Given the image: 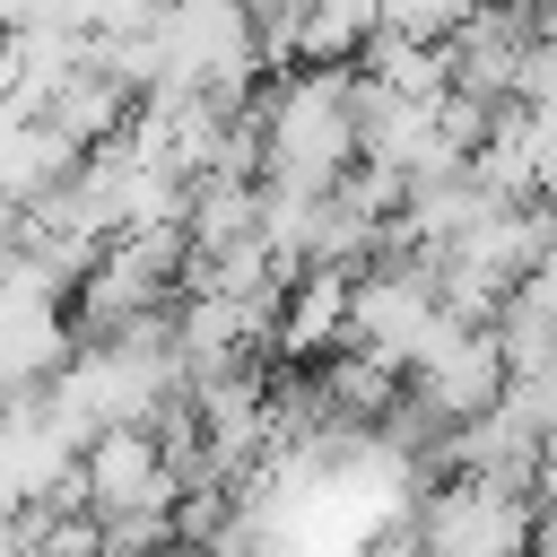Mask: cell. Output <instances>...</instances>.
Segmentation results:
<instances>
[{
  "label": "cell",
  "mask_w": 557,
  "mask_h": 557,
  "mask_svg": "<svg viewBox=\"0 0 557 557\" xmlns=\"http://www.w3.org/2000/svg\"><path fill=\"white\" fill-rule=\"evenodd\" d=\"M357 165V61H296L261 96V183L331 191Z\"/></svg>",
  "instance_id": "cell-1"
},
{
  "label": "cell",
  "mask_w": 557,
  "mask_h": 557,
  "mask_svg": "<svg viewBox=\"0 0 557 557\" xmlns=\"http://www.w3.org/2000/svg\"><path fill=\"white\" fill-rule=\"evenodd\" d=\"M531 513H540L531 487L461 470L453 487H435L418 505V548L426 557H522L531 548Z\"/></svg>",
  "instance_id": "cell-2"
},
{
  "label": "cell",
  "mask_w": 557,
  "mask_h": 557,
  "mask_svg": "<svg viewBox=\"0 0 557 557\" xmlns=\"http://www.w3.org/2000/svg\"><path fill=\"white\" fill-rule=\"evenodd\" d=\"M435 322H444V296H435L426 252L418 261H357V278H348V339L357 348H374L383 366L409 374V357L435 339Z\"/></svg>",
  "instance_id": "cell-3"
},
{
  "label": "cell",
  "mask_w": 557,
  "mask_h": 557,
  "mask_svg": "<svg viewBox=\"0 0 557 557\" xmlns=\"http://www.w3.org/2000/svg\"><path fill=\"white\" fill-rule=\"evenodd\" d=\"M400 383H409V400H418L435 426L479 418V409L505 392V339H496V322H461V313H444L435 339L409 357Z\"/></svg>",
  "instance_id": "cell-4"
},
{
  "label": "cell",
  "mask_w": 557,
  "mask_h": 557,
  "mask_svg": "<svg viewBox=\"0 0 557 557\" xmlns=\"http://www.w3.org/2000/svg\"><path fill=\"white\" fill-rule=\"evenodd\" d=\"M78 479H87V513L113 522V513H174L183 496V461L165 453L157 426H96L78 444Z\"/></svg>",
  "instance_id": "cell-5"
},
{
  "label": "cell",
  "mask_w": 557,
  "mask_h": 557,
  "mask_svg": "<svg viewBox=\"0 0 557 557\" xmlns=\"http://www.w3.org/2000/svg\"><path fill=\"white\" fill-rule=\"evenodd\" d=\"M348 278H357V261H305V270H287L270 348H278V357H322V348H339V339H348Z\"/></svg>",
  "instance_id": "cell-6"
},
{
  "label": "cell",
  "mask_w": 557,
  "mask_h": 557,
  "mask_svg": "<svg viewBox=\"0 0 557 557\" xmlns=\"http://www.w3.org/2000/svg\"><path fill=\"white\" fill-rule=\"evenodd\" d=\"M357 78L366 87H392V96H444V44H418V35L374 26L366 52H357Z\"/></svg>",
  "instance_id": "cell-7"
},
{
  "label": "cell",
  "mask_w": 557,
  "mask_h": 557,
  "mask_svg": "<svg viewBox=\"0 0 557 557\" xmlns=\"http://www.w3.org/2000/svg\"><path fill=\"white\" fill-rule=\"evenodd\" d=\"M322 400H331V418H383L400 400V366H383L374 348L339 339V357L322 366Z\"/></svg>",
  "instance_id": "cell-8"
},
{
  "label": "cell",
  "mask_w": 557,
  "mask_h": 557,
  "mask_svg": "<svg viewBox=\"0 0 557 557\" xmlns=\"http://www.w3.org/2000/svg\"><path fill=\"white\" fill-rule=\"evenodd\" d=\"M374 26H383V0H305L296 61H357Z\"/></svg>",
  "instance_id": "cell-9"
},
{
  "label": "cell",
  "mask_w": 557,
  "mask_h": 557,
  "mask_svg": "<svg viewBox=\"0 0 557 557\" xmlns=\"http://www.w3.org/2000/svg\"><path fill=\"white\" fill-rule=\"evenodd\" d=\"M479 0H383V26L392 35H418V44H444Z\"/></svg>",
  "instance_id": "cell-10"
},
{
  "label": "cell",
  "mask_w": 557,
  "mask_h": 557,
  "mask_svg": "<svg viewBox=\"0 0 557 557\" xmlns=\"http://www.w3.org/2000/svg\"><path fill=\"white\" fill-rule=\"evenodd\" d=\"M522 557H557V505L531 513V548H522Z\"/></svg>",
  "instance_id": "cell-11"
}]
</instances>
